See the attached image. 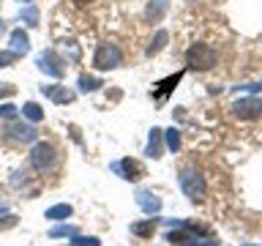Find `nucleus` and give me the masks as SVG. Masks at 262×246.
Returning a JSON list of instances; mask_svg holds the SVG:
<instances>
[{
    "label": "nucleus",
    "instance_id": "32",
    "mask_svg": "<svg viewBox=\"0 0 262 246\" xmlns=\"http://www.w3.org/2000/svg\"><path fill=\"white\" fill-rule=\"evenodd\" d=\"M19 3H33V0H19Z\"/></svg>",
    "mask_w": 262,
    "mask_h": 246
},
{
    "label": "nucleus",
    "instance_id": "26",
    "mask_svg": "<svg viewBox=\"0 0 262 246\" xmlns=\"http://www.w3.org/2000/svg\"><path fill=\"white\" fill-rule=\"evenodd\" d=\"M63 49H69V55H71V60H74V63L79 60V47H77V41H71V38H69V41H63Z\"/></svg>",
    "mask_w": 262,
    "mask_h": 246
},
{
    "label": "nucleus",
    "instance_id": "21",
    "mask_svg": "<svg viewBox=\"0 0 262 246\" xmlns=\"http://www.w3.org/2000/svg\"><path fill=\"white\" fill-rule=\"evenodd\" d=\"M164 145H167L172 153H178V151H180V131H178L175 126L164 131Z\"/></svg>",
    "mask_w": 262,
    "mask_h": 246
},
{
    "label": "nucleus",
    "instance_id": "13",
    "mask_svg": "<svg viewBox=\"0 0 262 246\" xmlns=\"http://www.w3.org/2000/svg\"><path fill=\"white\" fill-rule=\"evenodd\" d=\"M71 213H74V208L69 202H57V205H52V208H47L44 219H49V221H66Z\"/></svg>",
    "mask_w": 262,
    "mask_h": 246
},
{
    "label": "nucleus",
    "instance_id": "10",
    "mask_svg": "<svg viewBox=\"0 0 262 246\" xmlns=\"http://www.w3.org/2000/svg\"><path fill=\"white\" fill-rule=\"evenodd\" d=\"M161 151H164V129L153 126V129H150V134H147L145 156H150V159H161Z\"/></svg>",
    "mask_w": 262,
    "mask_h": 246
},
{
    "label": "nucleus",
    "instance_id": "31",
    "mask_svg": "<svg viewBox=\"0 0 262 246\" xmlns=\"http://www.w3.org/2000/svg\"><path fill=\"white\" fill-rule=\"evenodd\" d=\"M3 33H6V25H3V19H0V36H3Z\"/></svg>",
    "mask_w": 262,
    "mask_h": 246
},
{
    "label": "nucleus",
    "instance_id": "15",
    "mask_svg": "<svg viewBox=\"0 0 262 246\" xmlns=\"http://www.w3.org/2000/svg\"><path fill=\"white\" fill-rule=\"evenodd\" d=\"M77 85H79L82 93H93V90L104 88V79H101V77H93V74H79Z\"/></svg>",
    "mask_w": 262,
    "mask_h": 246
},
{
    "label": "nucleus",
    "instance_id": "33",
    "mask_svg": "<svg viewBox=\"0 0 262 246\" xmlns=\"http://www.w3.org/2000/svg\"><path fill=\"white\" fill-rule=\"evenodd\" d=\"M243 246H257V243H243Z\"/></svg>",
    "mask_w": 262,
    "mask_h": 246
},
{
    "label": "nucleus",
    "instance_id": "16",
    "mask_svg": "<svg viewBox=\"0 0 262 246\" xmlns=\"http://www.w3.org/2000/svg\"><path fill=\"white\" fill-rule=\"evenodd\" d=\"M156 224L159 219H145V221H134L131 224V235H139V238H150L156 233Z\"/></svg>",
    "mask_w": 262,
    "mask_h": 246
},
{
    "label": "nucleus",
    "instance_id": "12",
    "mask_svg": "<svg viewBox=\"0 0 262 246\" xmlns=\"http://www.w3.org/2000/svg\"><path fill=\"white\" fill-rule=\"evenodd\" d=\"M8 44H11V52H14V55H28V52H30V38H28V33H25L22 28L11 30Z\"/></svg>",
    "mask_w": 262,
    "mask_h": 246
},
{
    "label": "nucleus",
    "instance_id": "28",
    "mask_svg": "<svg viewBox=\"0 0 262 246\" xmlns=\"http://www.w3.org/2000/svg\"><path fill=\"white\" fill-rule=\"evenodd\" d=\"M237 90H246V93H259L262 82H251V85H237Z\"/></svg>",
    "mask_w": 262,
    "mask_h": 246
},
{
    "label": "nucleus",
    "instance_id": "9",
    "mask_svg": "<svg viewBox=\"0 0 262 246\" xmlns=\"http://www.w3.org/2000/svg\"><path fill=\"white\" fill-rule=\"evenodd\" d=\"M137 205L147 213V216H159V211H161V205H164V202H161V197H159V194L139 189V192H137Z\"/></svg>",
    "mask_w": 262,
    "mask_h": 246
},
{
    "label": "nucleus",
    "instance_id": "5",
    "mask_svg": "<svg viewBox=\"0 0 262 246\" xmlns=\"http://www.w3.org/2000/svg\"><path fill=\"white\" fill-rule=\"evenodd\" d=\"M36 66H38V71H44V74H49V77H55V79L66 77V60L55 52V49H44V52L36 57Z\"/></svg>",
    "mask_w": 262,
    "mask_h": 246
},
{
    "label": "nucleus",
    "instance_id": "27",
    "mask_svg": "<svg viewBox=\"0 0 262 246\" xmlns=\"http://www.w3.org/2000/svg\"><path fill=\"white\" fill-rule=\"evenodd\" d=\"M14 93H16L14 85H8V82H0V98H8V96H14Z\"/></svg>",
    "mask_w": 262,
    "mask_h": 246
},
{
    "label": "nucleus",
    "instance_id": "8",
    "mask_svg": "<svg viewBox=\"0 0 262 246\" xmlns=\"http://www.w3.org/2000/svg\"><path fill=\"white\" fill-rule=\"evenodd\" d=\"M110 170L115 172V175H120L123 180H137V178H142V167H139L137 161H131V159L115 161V164H110Z\"/></svg>",
    "mask_w": 262,
    "mask_h": 246
},
{
    "label": "nucleus",
    "instance_id": "2",
    "mask_svg": "<svg viewBox=\"0 0 262 246\" xmlns=\"http://www.w3.org/2000/svg\"><path fill=\"white\" fill-rule=\"evenodd\" d=\"M219 63V52L210 44H191L186 49V66L191 71H210Z\"/></svg>",
    "mask_w": 262,
    "mask_h": 246
},
{
    "label": "nucleus",
    "instance_id": "7",
    "mask_svg": "<svg viewBox=\"0 0 262 246\" xmlns=\"http://www.w3.org/2000/svg\"><path fill=\"white\" fill-rule=\"evenodd\" d=\"M8 137L16 139V142H36L38 131H36L33 123H16V120H11V126H8Z\"/></svg>",
    "mask_w": 262,
    "mask_h": 246
},
{
    "label": "nucleus",
    "instance_id": "14",
    "mask_svg": "<svg viewBox=\"0 0 262 246\" xmlns=\"http://www.w3.org/2000/svg\"><path fill=\"white\" fill-rule=\"evenodd\" d=\"M167 8H169V0H150L147 3V8H145V16L150 22H159L164 14H167Z\"/></svg>",
    "mask_w": 262,
    "mask_h": 246
},
{
    "label": "nucleus",
    "instance_id": "3",
    "mask_svg": "<svg viewBox=\"0 0 262 246\" xmlns=\"http://www.w3.org/2000/svg\"><path fill=\"white\" fill-rule=\"evenodd\" d=\"M28 159H30V167H33V170L47 172V170H52V167H55L57 151H55V145H52V142H41V139H36Z\"/></svg>",
    "mask_w": 262,
    "mask_h": 246
},
{
    "label": "nucleus",
    "instance_id": "17",
    "mask_svg": "<svg viewBox=\"0 0 262 246\" xmlns=\"http://www.w3.org/2000/svg\"><path fill=\"white\" fill-rule=\"evenodd\" d=\"M167 41H169V33H167V30H164V28H161V30H156V36H153V41H150V47L145 49V55H147V57L159 55L161 49L167 47Z\"/></svg>",
    "mask_w": 262,
    "mask_h": 246
},
{
    "label": "nucleus",
    "instance_id": "22",
    "mask_svg": "<svg viewBox=\"0 0 262 246\" xmlns=\"http://www.w3.org/2000/svg\"><path fill=\"white\" fill-rule=\"evenodd\" d=\"M77 233H79V230L71 227V224H57V227L49 230V235H52V238H74Z\"/></svg>",
    "mask_w": 262,
    "mask_h": 246
},
{
    "label": "nucleus",
    "instance_id": "34",
    "mask_svg": "<svg viewBox=\"0 0 262 246\" xmlns=\"http://www.w3.org/2000/svg\"><path fill=\"white\" fill-rule=\"evenodd\" d=\"M69 246H82V243H69Z\"/></svg>",
    "mask_w": 262,
    "mask_h": 246
},
{
    "label": "nucleus",
    "instance_id": "19",
    "mask_svg": "<svg viewBox=\"0 0 262 246\" xmlns=\"http://www.w3.org/2000/svg\"><path fill=\"white\" fill-rule=\"evenodd\" d=\"M19 22H25L28 28H36V25H38V8L33 6V3H28L19 11Z\"/></svg>",
    "mask_w": 262,
    "mask_h": 246
},
{
    "label": "nucleus",
    "instance_id": "20",
    "mask_svg": "<svg viewBox=\"0 0 262 246\" xmlns=\"http://www.w3.org/2000/svg\"><path fill=\"white\" fill-rule=\"evenodd\" d=\"M22 115L25 118H28L30 123H38V120H44V110H41V107L36 104V101H28L22 107Z\"/></svg>",
    "mask_w": 262,
    "mask_h": 246
},
{
    "label": "nucleus",
    "instance_id": "25",
    "mask_svg": "<svg viewBox=\"0 0 262 246\" xmlns=\"http://www.w3.org/2000/svg\"><path fill=\"white\" fill-rule=\"evenodd\" d=\"M16 57H19V55H14L11 49H0V69H6V66H11V63L16 60Z\"/></svg>",
    "mask_w": 262,
    "mask_h": 246
},
{
    "label": "nucleus",
    "instance_id": "24",
    "mask_svg": "<svg viewBox=\"0 0 262 246\" xmlns=\"http://www.w3.org/2000/svg\"><path fill=\"white\" fill-rule=\"evenodd\" d=\"M71 243H82V246H101V241H98V238H93V235H88V238H85V235H79V233L71 238Z\"/></svg>",
    "mask_w": 262,
    "mask_h": 246
},
{
    "label": "nucleus",
    "instance_id": "11",
    "mask_svg": "<svg viewBox=\"0 0 262 246\" xmlns=\"http://www.w3.org/2000/svg\"><path fill=\"white\" fill-rule=\"evenodd\" d=\"M41 90H44V96L49 98V101H55V104H71L74 98H77L74 90H66L63 85H44Z\"/></svg>",
    "mask_w": 262,
    "mask_h": 246
},
{
    "label": "nucleus",
    "instance_id": "30",
    "mask_svg": "<svg viewBox=\"0 0 262 246\" xmlns=\"http://www.w3.org/2000/svg\"><path fill=\"white\" fill-rule=\"evenodd\" d=\"M74 6H90V3H96V0H71Z\"/></svg>",
    "mask_w": 262,
    "mask_h": 246
},
{
    "label": "nucleus",
    "instance_id": "23",
    "mask_svg": "<svg viewBox=\"0 0 262 246\" xmlns=\"http://www.w3.org/2000/svg\"><path fill=\"white\" fill-rule=\"evenodd\" d=\"M0 118L3 120H16L19 118V110L14 104H0Z\"/></svg>",
    "mask_w": 262,
    "mask_h": 246
},
{
    "label": "nucleus",
    "instance_id": "6",
    "mask_svg": "<svg viewBox=\"0 0 262 246\" xmlns=\"http://www.w3.org/2000/svg\"><path fill=\"white\" fill-rule=\"evenodd\" d=\"M232 112H235V118H241V120L259 118V115H262V98H257V96L237 98V101L232 104Z\"/></svg>",
    "mask_w": 262,
    "mask_h": 246
},
{
    "label": "nucleus",
    "instance_id": "4",
    "mask_svg": "<svg viewBox=\"0 0 262 246\" xmlns=\"http://www.w3.org/2000/svg\"><path fill=\"white\" fill-rule=\"evenodd\" d=\"M123 63V52L115 44L110 41H104V44L96 47V55H93V66L98 71H110V69H118Z\"/></svg>",
    "mask_w": 262,
    "mask_h": 246
},
{
    "label": "nucleus",
    "instance_id": "1",
    "mask_svg": "<svg viewBox=\"0 0 262 246\" xmlns=\"http://www.w3.org/2000/svg\"><path fill=\"white\" fill-rule=\"evenodd\" d=\"M180 189H183V194L188 197L191 202H202L205 194H208V180H205V175L196 167H183L180 170Z\"/></svg>",
    "mask_w": 262,
    "mask_h": 246
},
{
    "label": "nucleus",
    "instance_id": "18",
    "mask_svg": "<svg viewBox=\"0 0 262 246\" xmlns=\"http://www.w3.org/2000/svg\"><path fill=\"white\" fill-rule=\"evenodd\" d=\"M180 77H183V71H178V74H172V77H167V79H161L159 85H156V90H153V96H156V98H164V96H167L169 90H172V88H175L178 82H180Z\"/></svg>",
    "mask_w": 262,
    "mask_h": 246
},
{
    "label": "nucleus",
    "instance_id": "29",
    "mask_svg": "<svg viewBox=\"0 0 262 246\" xmlns=\"http://www.w3.org/2000/svg\"><path fill=\"white\" fill-rule=\"evenodd\" d=\"M16 224V216H11V213H6L3 221H0V227H14Z\"/></svg>",
    "mask_w": 262,
    "mask_h": 246
}]
</instances>
